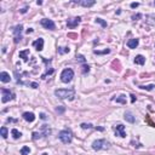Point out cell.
<instances>
[{
  "label": "cell",
  "mask_w": 155,
  "mask_h": 155,
  "mask_svg": "<svg viewBox=\"0 0 155 155\" xmlns=\"http://www.w3.org/2000/svg\"><path fill=\"white\" fill-rule=\"evenodd\" d=\"M96 23H99L103 28H107V26H108V24H107V22H105V21H103V19H102V18H99V17L96 18Z\"/></svg>",
  "instance_id": "ffe728a7"
},
{
  "label": "cell",
  "mask_w": 155,
  "mask_h": 155,
  "mask_svg": "<svg viewBox=\"0 0 155 155\" xmlns=\"http://www.w3.org/2000/svg\"><path fill=\"white\" fill-rule=\"evenodd\" d=\"M40 24H41L45 29H50V30H53V29L56 28L55 22H53L52 19H49V18H44V19H41V21H40Z\"/></svg>",
  "instance_id": "52a82bcc"
},
{
  "label": "cell",
  "mask_w": 155,
  "mask_h": 155,
  "mask_svg": "<svg viewBox=\"0 0 155 155\" xmlns=\"http://www.w3.org/2000/svg\"><path fill=\"white\" fill-rule=\"evenodd\" d=\"M40 118H41L42 120H45V119H46V115H45L44 113H41V114H40Z\"/></svg>",
  "instance_id": "74e56055"
},
{
  "label": "cell",
  "mask_w": 155,
  "mask_h": 155,
  "mask_svg": "<svg viewBox=\"0 0 155 155\" xmlns=\"http://www.w3.org/2000/svg\"><path fill=\"white\" fill-rule=\"evenodd\" d=\"M138 44H139V40H138V39H130V40L127 41V47H128V49H136V47L138 46Z\"/></svg>",
  "instance_id": "4fadbf2b"
},
{
  "label": "cell",
  "mask_w": 155,
  "mask_h": 155,
  "mask_svg": "<svg viewBox=\"0 0 155 155\" xmlns=\"http://www.w3.org/2000/svg\"><path fill=\"white\" fill-rule=\"evenodd\" d=\"M33 46H34L38 51H42V49H44V39H42V38H39L38 40L33 41Z\"/></svg>",
  "instance_id": "30bf717a"
},
{
  "label": "cell",
  "mask_w": 155,
  "mask_h": 155,
  "mask_svg": "<svg viewBox=\"0 0 155 155\" xmlns=\"http://www.w3.org/2000/svg\"><path fill=\"white\" fill-rule=\"evenodd\" d=\"M76 59L80 61V62H85V57L83 56V55H78V56H76Z\"/></svg>",
  "instance_id": "4dcf8cb0"
},
{
  "label": "cell",
  "mask_w": 155,
  "mask_h": 155,
  "mask_svg": "<svg viewBox=\"0 0 155 155\" xmlns=\"http://www.w3.org/2000/svg\"><path fill=\"white\" fill-rule=\"evenodd\" d=\"M147 121H148V124H149L152 127H155V124L152 121V120H150V119H149V118H147Z\"/></svg>",
  "instance_id": "e575fe53"
},
{
  "label": "cell",
  "mask_w": 155,
  "mask_h": 155,
  "mask_svg": "<svg viewBox=\"0 0 155 155\" xmlns=\"http://www.w3.org/2000/svg\"><path fill=\"white\" fill-rule=\"evenodd\" d=\"M23 119H24L26 121H28V122H33V121L35 120V115L33 113L26 112V113H23Z\"/></svg>",
  "instance_id": "8fae6325"
},
{
  "label": "cell",
  "mask_w": 155,
  "mask_h": 155,
  "mask_svg": "<svg viewBox=\"0 0 155 155\" xmlns=\"http://www.w3.org/2000/svg\"><path fill=\"white\" fill-rule=\"evenodd\" d=\"M41 155H47V154H46V153H44V154H41Z\"/></svg>",
  "instance_id": "b9f144b4"
},
{
  "label": "cell",
  "mask_w": 155,
  "mask_h": 155,
  "mask_svg": "<svg viewBox=\"0 0 155 155\" xmlns=\"http://www.w3.org/2000/svg\"><path fill=\"white\" fill-rule=\"evenodd\" d=\"M73 78H74V71L70 68H66L61 73V80H62V83H69V81H71Z\"/></svg>",
  "instance_id": "7a4b0ae2"
},
{
  "label": "cell",
  "mask_w": 155,
  "mask_h": 155,
  "mask_svg": "<svg viewBox=\"0 0 155 155\" xmlns=\"http://www.w3.org/2000/svg\"><path fill=\"white\" fill-rule=\"evenodd\" d=\"M52 73H53V68H50V69H47V70H46V73L41 75V79H45V78H46L47 75H51Z\"/></svg>",
  "instance_id": "484cf974"
},
{
  "label": "cell",
  "mask_w": 155,
  "mask_h": 155,
  "mask_svg": "<svg viewBox=\"0 0 155 155\" xmlns=\"http://www.w3.org/2000/svg\"><path fill=\"white\" fill-rule=\"evenodd\" d=\"M138 6H139V2H132V4H131V7H132V9H136V7H138Z\"/></svg>",
  "instance_id": "836d02e7"
},
{
  "label": "cell",
  "mask_w": 155,
  "mask_h": 155,
  "mask_svg": "<svg viewBox=\"0 0 155 155\" xmlns=\"http://www.w3.org/2000/svg\"><path fill=\"white\" fill-rule=\"evenodd\" d=\"M7 121H10V122H16L17 120H16V119H10V118H9V119H7Z\"/></svg>",
  "instance_id": "f35d334b"
},
{
  "label": "cell",
  "mask_w": 155,
  "mask_h": 155,
  "mask_svg": "<svg viewBox=\"0 0 155 155\" xmlns=\"http://www.w3.org/2000/svg\"><path fill=\"white\" fill-rule=\"evenodd\" d=\"M109 148V142L105 139H97L92 143V149L93 150H101V149H108Z\"/></svg>",
  "instance_id": "3957f363"
},
{
  "label": "cell",
  "mask_w": 155,
  "mask_h": 155,
  "mask_svg": "<svg viewBox=\"0 0 155 155\" xmlns=\"http://www.w3.org/2000/svg\"><path fill=\"white\" fill-rule=\"evenodd\" d=\"M114 131H115V135H116V136H119V137H121V138H125V137H126V132H125V126H124V125H121V124L116 125V126L114 127Z\"/></svg>",
  "instance_id": "ba28073f"
},
{
  "label": "cell",
  "mask_w": 155,
  "mask_h": 155,
  "mask_svg": "<svg viewBox=\"0 0 155 155\" xmlns=\"http://www.w3.org/2000/svg\"><path fill=\"white\" fill-rule=\"evenodd\" d=\"M27 10H28V9H27V7H24V9H22V10H21V12H22V14H26V12H27Z\"/></svg>",
  "instance_id": "ab89813d"
},
{
  "label": "cell",
  "mask_w": 155,
  "mask_h": 155,
  "mask_svg": "<svg viewBox=\"0 0 155 155\" xmlns=\"http://www.w3.org/2000/svg\"><path fill=\"white\" fill-rule=\"evenodd\" d=\"M141 88H143V90H147V91H152V90H154L155 85L154 84H150V85H145V86H139Z\"/></svg>",
  "instance_id": "cb8c5ba5"
},
{
  "label": "cell",
  "mask_w": 155,
  "mask_h": 155,
  "mask_svg": "<svg viewBox=\"0 0 155 155\" xmlns=\"http://www.w3.org/2000/svg\"><path fill=\"white\" fill-rule=\"evenodd\" d=\"M70 50H69V47H58V53H61V55H63V53H68Z\"/></svg>",
  "instance_id": "7402d4cb"
},
{
  "label": "cell",
  "mask_w": 155,
  "mask_h": 155,
  "mask_svg": "<svg viewBox=\"0 0 155 155\" xmlns=\"http://www.w3.org/2000/svg\"><path fill=\"white\" fill-rule=\"evenodd\" d=\"M28 55H29V50H24V51H19V57L23 58L24 62H28Z\"/></svg>",
  "instance_id": "e0dca14e"
},
{
  "label": "cell",
  "mask_w": 155,
  "mask_h": 155,
  "mask_svg": "<svg viewBox=\"0 0 155 155\" xmlns=\"http://www.w3.org/2000/svg\"><path fill=\"white\" fill-rule=\"evenodd\" d=\"M131 102H132V103L136 102V96H135V95H131Z\"/></svg>",
  "instance_id": "d590c367"
},
{
  "label": "cell",
  "mask_w": 155,
  "mask_h": 155,
  "mask_svg": "<svg viewBox=\"0 0 155 155\" xmlns=\"http://www.w3.org/2000/svg\"><path fill=\"white\" fill-rule=\"evenodd\" d=\"M1 93H2V98H1V102L2 103H6L9 101H12L15 99V93H12L10 90L7 88H1Z\"/></svg>",
  "instance_id": "5b68a950"
},
{
  "label": "cell",
  "mask_w": 155,
  "mask_h": 155,
  "mask_svg": "<svg viewBox=\"0 0 155 155\" xmlns=\"http://www.w3.org/2000/svg\"><path fill=\"white\" fill-rule=\"evenodd\" d=\"M32 32H33V28H29L28 30H27V33H28V34H29V33H32Z\"/></svg>",
  "instance_id": "60d3db41"
},
{
  "label": "cell",
  "mask_w": 155,
  "mask_h": 155,
  "mask_svg": "<svg viewBox=\"0 0 155 155\" xmlns=\"http://www.w3.org/2000/svg\"><path fill=\"white\" fill-rule=\"evenodd\" d=\"M58 137H59V139L63 142L64 144L70 143L71 139H73L71 132L69 131V130H63V131H61V132H59V135H58Z\"/></svg>",
  "instance_id": "277c9868"
},
{
  "label": "cell",
  "mask_w": 155,
  "mask_h": 155,
  "mask_svg": "<svg viewBox=\"0 0 155 155\" xmlns=\"http://www.w3.org/2000/svg\"><path fill=\"white\" fill-rule=\"evenodd\" d=\"M135 63H136V64H139V66H143V64L145 63V57L142 56V55L136 56V58H135Z\"/></svg>",
  "instance_id": "2e32d148"
},
{
  "label": "cell",
  "mask_w": 155,
  "mask_h": 155,
  "mask_svg": "<svg viewBox=\"0 0 155 155\" xmlns=\"http://www.w3.org/2000/svg\"><path fill=\"white\" fill-rule=\"evenodd\" d=\"M56 112H57V113H59V114H62L63 112H64V107H57Z\"/></svg>",
  "instance_id": "f546056e"
},
{
  "label": "cell",
  "mask_w": 155,
  "mask_h": 155,
  "mask_svg": "<svg viewBox=\"0 0 155 155\" xmlns=\"http://www.w3.org/2000/svg\"><path fill=\"white\" fill-rule=\"evenodd\" d=\"M29 154H30L29 147H23V148L21 149V155H29Z\"/></svg>",
  "instance_id": "44dd1931"
},
{
  "label": "cell",
  "mask_w": 155,
  "mask_h": 155,
  "mask_svg": "<svg viewBox=\"0 0 155 155\" xmlns=\"http://www.w3.org/2000/svg\"><path fill=\"white\" fill-rule=\"evenodd\" d=\"M68 36H69V38H76L78 35H76V34H74V33H70V34H68Z\"/></svg>",
  "instance_id": "8d00e7d4"
},
{
  "label": "cell",
  "mask_w": 155,
  "mask_h": 155,
  "mask_svg": "<svg viewBox=\"0 0 155 155\" xmlns=\"http://www.w3.org/2000/svg\"><path fill=\"white\" fill-rule=\"evenodd\" d=\"M0 80H1L2 83H10V80H11L10 74L6 73V71H1V73H0Z\"/></svg>",
  "instance_id": "7c38bea8"
},
{
  "label": "cell",
  "mask_w": 155,
  "mask_h": 155,
  "mask_svg": "<svg viewBox=\"0 0 155 155\" xmlns=\"http://www.w3.org/2000/svg\"><path fill=\"white\" fill-rule=\"evenodd\" d=\"M22 30H23V26L22 24H18V26H16L14 28V35H15L14 41L16 44H18L21 41V39H22Z\"/></svg>",
  "instance_id": "8992f818"
},
{
  "label": "cell",
  "mask_w": 155,
  "mask_h": 155,
  "mask_svg": "<svg viewBox=\"0 0 155 155\" xmlns=\"http://www.w3.org/2000/svg\"><path fill=\"white\" fill-rule=\"evenodd\" d=\"M124 118H125V120H126V121L131 122V124H133V122L136 121V118H135V116L132 115V113H130V112H126Z\"/></svg>",
  "instance_id": "9a60e30c"
},
{
  "label": "cell",
  "mask_w": 155,
  "mask_h": 155,
  "mask_svg": "<svg viewBox=\"0 0 155 155\" xmlns=\"http://www.w3.org/2000/svg\"><path fill=\"white\" fill-rule=\"evenodd\" d=\"M113 101H116V103H121V104H126V96H124V95H121V96H119V97H116V98H112Z\"/></svg>",
  "instance_id": "ac0fdd59"
},
{
  "label": "cell",
  "mask_w": 155,
  "mask_h": 155,
  "mask_svg": "<svg viewBox=\"0 0 155 155\" xmlns=\"http://www.w3.org/2000/svg\"><path fill=\"white\" fill-rule=\"evenodd\" d=\"M74 2H78V4H80L81 6H84V7H91V6H93V5L96 4V1H95V0H91V1L83 0V1H74Z\"/></svg>",
  "instance_id": "5bb4252c"
},
{
  "label": "cell",
  "mask_w": 155,
  "mask_h": 155,
  "mask_svg": "<svg viewBox=\"0 0 155 155\" xmlns=\"http://www.w3.org/2000/svg\"><path fill=\"white\" fill-rule=\"evenodd\" d=\"M38 138H40V133L34 132V133H33V139H38Z\"/></svg>",
  "instance_id": "d6a6232c"
},
{
  "label": "cell",
  "mask_w": 155,
  "mask_h": 155,
  "mask_svg": "<svg viewBox=\"0 0 155 155\" xmlns=\"http://www.w3.org/2000/svg\"><path fill=\"white\" fill-rule=\"evenodd\" d=\"M11 135H12V137H14L15 139H18V138H21V136H22V133H21L18 130H16V128H12V130H11Z\"/></svg>",
  "instance_id": "d6986e66"
},
{
  "label": "cell",
  "mask_w": 155,
  "mask_h": 155,
  "mask_svg": "<svg viewBox=\"0 0 155 155\" xmlns=\"http://www.w3.org/2000/svg\"><path fill=\"white\" fill-rule=\"evenodd\" d=\"M109 52H110L109 49H105L104 51H98V50H95V51H93V53H96V55H104V53H109Z\"/></svg>",
  "instance_id": "d4e9b609"
},
{
  "label": "cell",
  "mask_w": 155,
  "mask_h": 155,
  "mask_svg": "<svg viewBox=\"0 0 155 155\" xmlns=\"http://www.w3.org/2000/svg\"><path fill=\"white\" fill-rule=\"evenodd\" d=\"M0 132H1V136H2V138H7V128L6 127L4 126V127H1L0 128Z\"/></svg>",
  "instance_id": "603a6c76"
},
{
  "label": "cell",
  "mask_w": 155,
  "mask_h": 155,
  "mask_svg": "<svg viewBox=\"0 0 155 155\" xmlns=\"http://www.w3.org/2000/svg\"><path fill=\"white\" fill-rule=\"evenodd\" d=\"M88 71H90V67H88L87 64H84V66H83V73L86 74V73H88Z\"/></svg>",
  "instance_id": "4316f807"
},
{
  "label": "cell",
  "mask_w": 155,
  "mask_h": 155,
  "mask_svg": "<svg viewBox=\"0 0 155 155\" xmlns=\"http://www.w3.org/2000/svg\"><path fill=\"white\" fill-rule=\"evenodd\" d=\"M26 85H29V86H32L33 88H38V87H39V85L36 84V83H27Z\"/></svg>",
  "instance_id": "83f0119b"
},
{
  "label": "cell",
  "mask_w": 155,
  "mask_h": 155,
  "mask_svg": "<svg viewBox=\"0 0 155 155\" xmlns=\"http://www.w3.org/2000/svg\"><path fill=\"white\" fill-rule=\"evenodd\" d=\"M154 5H155V1H154Z\"/></svg>",
  "instance_id": "7bdbcfd3"
},
{
  "label": "cell",
  "mask_w": 155,
  "mask_h": 155,
  "mask_svg": "<svg viewBox=\"0 0 155 155\" xmlns=\"http://www.w3.org/2000/svg\"><path fill=\"white\" fill-rule=\"evenodd\" d=\"M139 18H142L141 14H137V15H133V16H132V19H135V21H136V19H139Z\"/></svg>",
  "instance_id": "1f68e13d"
},
{
  "label": "cell",
  "mask_w": 155,
  "mask_h": 155,
  "mask_svg": "<svg viewBox=\"0 0 155 155\" xmlns=\"http://www.w3.org/2000/svg\"><path fill=\"white\" fill-rule=\"evenodd\" d=\"M55 95H56L58 98L61 99H73L75 98V91L73 88H58L55 91Z\"/></svg>",
  "instance_id": "6da1fadb"
},
{
  "label": "cell",
  "mask_w": 155,
  "mask_h": 155,
  "mask_svg": "<svg viewBox=\"0 0 155 155\" xmlns=\"http://www.w3.org/2000/svg\"><path fill=\"white\" fill-rule=\"evenodd\" d=\"M80 22H81V18H80V17H74V18H70V19L67 21V26H68V28L74 29Z\"/></svg>",
  "instance_id": "9c48e42d"
},
{
  "label": "cell",
  "mask_w": 155,
  "mask_h": 155,
  "mask_svg": "<svg viewBox=\"0 0 155 155\" xmlns=\"http://www.w3.org/2000/svg\"><path fill=\"white\" fill-rule=\"evenodd\" d=\"M81 127H83V128H85V130H86V128H92V125H91V124H81Z\"/></svg>",
  "instance_id": "f1b7e54d"
}]
</instances>
